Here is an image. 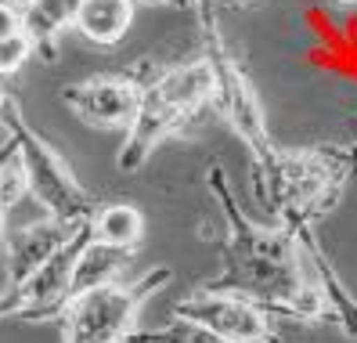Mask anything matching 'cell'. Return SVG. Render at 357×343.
I'll return each instance as SVG.
<instances>
[{
    "label": "cell",
    "instance_id": "16",
    "mask_svg": "<svg viewBox=\"0 0 357 343\" xmlns=\"http://www.w3.org/2000/svg\"><path fill=\"white\" fill-rule=\"evenodd\" d=\"M18 29H22V11L8 4V0H0V36H11Z\"/></svg>",
    "mask_w": 357,
    "mask_h": 343
},
{
    "label": "cell",
    "instance_id": "21",
    "mask_svg": "<svg viewBox=\"0 0 357 343\" xmlns=\"http://www.w3.org/2000/svg\"><path fill=\"white\" fill-rule=\"evenodd\" d=\"M235 4H249V0H235Z\"/></svg>",
    "mask_w": 357,
    "mask_h": 343
},
{
    "label": "cell",
    "instance_id": "11",
    "mask_svg": "<svg viewBox=\"0 0 357 343\" xmlns=\"http://www.w3.org/2000/svg\"><path fill=\"white\" fill-rule=\"evenodd\" d=\"M137 0H79L76 29L98 48H116L130 33Z\"/></svg>",
    "mask_w": 357,
    "mask_h": 343
},
{
    "label": "cell",
    "instance_id": "1",
    "mask_svg": "<svg viewBox=\"0 0 357 343\" xmlns=\"http://www.w3.org/2000/svg\"><path fill=\"white\" fill-rule=\"evenodd\" d=\"M206 181L217 196L224 213V235H206L220 249V275L202 282L206 289L235 293L253 300L271 318H292V321H328L325 296L314 286V275L307 264V253L300 239L282 224L253 221L235 203L231 184L220 163H209Z\"/></svg>",
    "mask_w": 357,
    "mask_h": 343
},
{
    "label": "cell",
    "instance_id": "17",
    "mask_svg": "<svg viewBox=\"0 0 357 343\" xmlns=\"http://www.w3.org/2000/svg\"><path fill=\"white\" fill-rule=\"evenodd\" d=\"M8 210H11V206H8L4 199H0V231H4V217H8Z\"/></svg>",
    "mask_w": 357,
    "mask_h": 343
},
{
    "label": "cell",
    "instance_id": "13",
    "mask_svg": "<svg viewBox=\"0 0 357 343\" xmlns=\"http://www.w3.org/2000/svg\"><path fill=\"white\" fill-rule=\"evenodd\" d=\"M91 235L98 242H109L119 249H137V242L144 239V213L130 203H109L98 206V213L91 217Z\"/></svg>",
    "mask_w": 357,
    "mask_h": 343
},
{
    "label": "cell",
    "instance_id": "9",
    "mask_svg": "<svg viewBox=\"0 0 357 343\" xmlns=\"http://www.w3.org/2000/svg\"><path fill=\"white\" fill-rule=\"evenodd\" d=\"M79 228L83 224H66V221L47 217V221H40V224H26V228L11 231L8 235V246H4V296L15 293L18 286H26L29 278L44 268Z\"/></svg>",
    "mask_w": 357,
    "mask_h": 343
},
{
    "label": "cell",
    "instance_id": "12",
    "mask_svg": "<svg viewBox=\"0 0 357 343\" xmlns=\"http://www.w3.org/2000/svg\"><path fill=\"white\" fill-rule=\"evenodd\" d=\"M130 261V249H119V246H109V242H98L94 235L83 246L79 261H76V275H73V296L87 293V289H98L105 282H119V271L127 268Z\"/></svg>",
    "mask_w": 357,
    "mask_h": 343
},
{
    "label": "cell",
    "instance_id": "7",
    "mask_svg": "<svg viewBox=\"0 0 357 343\" xmlns=\"http://www.w3.org/2000/svg\"><path fill=\"white\" fill-rule=\"evenodd\" d=\"M162 66H152L149 58L141 66L127 69V73H105L94 80H83V83H69L61 87V101L91 126H101V131H127L134 123L137 109H141V98L149 80L159 73Z\"/></svg>",
    "mask_w": 357,
    "mask_h": 343
},
{
    "label": "cell",
    "instance_id": "20",
    "mask_svg": "<svg viewBox=\"0 0 357 343\" xmlns=\"http://www.w3.org/2000/svg\"><path fill=\"white\" fill-rule=\"evenodd\" d=\"M8 4H11V0H8ZM18 4H22V8H26V4H29V0H18Z\"/></svg>",
    "mask_w": 357,
    "mask_h": 343
},
{
    "label": "cell",
    "instance_id": "3",
    "mask_svg": "<svg viewBox=\"0 0 357 343\" xmlns=\"http://www.w3.org/2000/svg\"><path fill=\"white\" fill-rule=\"evenodd\" d=\"M209 101H213V69L202 54L177 61V66H162L149 80L141 109L119 145V174H137L166 138L184 134L199 119Z\"/></svg>",
    "mask_w": 357,
    "mask_h": 343
},
{
    "label": "cell",
    "instance_id": "4",
    "mask_svg": "<svg viewBox=\"0 0 357 343\" xmlns=\"http://www.w3.org/2000/svg\"><path fill=\"white\" fill-rule=\"evenodd\" d=\"M195 18H199V54L209 61V69H213V101L209 105L224 116V123L245 145L249 170H253V188H260L271 174H275V163H278L282 148L275 145V138L267 131L264 105H260L253 80L245 76L242 61L235 58V51H231V44L220 33L213 0L195 4Z\"/></svg>",
    "mask_w": 357,
    "mask_h": 343
},
{
    "label": "cell",
    "instance_id": "14",
    "mask_svg": "<svg viewBox=\"0 0 357 343\" xmlns=\"http://www.w3.org/2000/svg\"><path fill=\"white\" fill-rule=\"evenodd\" d=\"M127 343H227V340H220L217 333L195 326V321L170 318V326L152 329V333H137V329H134Z\"/></svg>",
    "mask_w": 357,
    "mask_h": 343
},
{
    "label": "cell",
    "instance_id": "6",
    "mask_svg": "<svg viewBox=\"0 0 357 343\" xmlns=\"http://www.w3.org/2000/svg\"><path fill=\"white\" fill-rule=\"evenodd\" d=\"M0 119H4L8 131L15 134V152H18V159H22L26 191H29V196L44 206L47 217H54V221L87 224L98 213V199L76 181L69 163L61 159L22 116H18L11 98H4V105H0Z\"/></svg>",
    "mask_w": 357,
    "mask_h": 343
},
{
    "label": "cell",
    "instance_id": "2",
    "mask_svg": "<svg viewBox=\"0 0 357 343\" xmlns=\"http://www.w3.org/2000/svg\"><path fill=\"white\" fill-rule=\"evenodd\" d=\"M354 181H357V141L282 148L275 174L257 188V199L267 206L271 221L296 235L328 217Z\"/></svg>",
    "mask_w": 357,
    "mask_h": 343
},
{
    "label": "cell",
    "instance_id": "19",
    "mask_svg": "<svg viewBox=\"0 0 357 343\" xmlns=\"http://www.w3.org/2000/svg\"><path fill=\"white\" fill-rule=\"evenodd\" d=\"M335 4H347L350 8V4H357V0H335Z\"/></svg>",
    "mask_w": 357,
    "mask_h": 343
},
{
    "label": "cell",
    "instance_id": "8",
    "mask_svg": "<svg viewBox=\"0 0 357 343\" xmlns=\"http://www.w3.org/2000/svg\"><path fill=\"white\" fill-rule=\"evenodd\" d=\"M170 314L184 318V321H195V326L217 333L227 343H278L275 318L264 307H257L253 300L235 296V293L195 286L192 293L181 296L170 307Z\"/></svg>",
    "mask_w": 357,
    "mask_h": 343
},
{
    "label": "cell",
    "instance_id": "5",
    "mask_svg": "<svg viewBox=\"0 0 357 343\" xmlns=\"http://www.w3.org/2000/svg\"><path fill=\"white\" fill-rule=\"evenodd\" d=\"M170 278H174L170 268H152L134 282H105L98 289L73 296L54 314V321H61L66 343H127L137 326L141 307Z\"/></svg>",
    "mask_w": 357,
    "mask_h": 343
},
{
    "label": "cell",
    "instance_id": "10",
    "mask_svg": "<svg viewBox=\"0 0 357 343\" xmlns=\"http://www.w3.org/2000/svg\"><path fill=\"white\" fill-rule=\"evenodd\" d=\"M76 11L79 0H29L22 8V33L33 40V51L44 61H54L61 33L76 26Z\"/></svg>",
    "mask_w": 357,
    "mask_h": 343
},
{
    "label": "cell",
    "instance_id": "18",
    "mask_svg": "<svg viewBox=\"0 0 357 343\" xmlns=\"http://www.w3.org/2000/svg\"><path fill=\"white\" fill-rule=\"evenodd\" d=\"M4 98H8V91H4V83H0V105H4Z\"/></svg>",
    "mask_w": 357,
    "mask_h": 343
},
{
    "label": "cell",
    "instance_id": "15",
    "mask_svg": "<svg viewBox=\"0 0 357 343\" xmlns=\"http://www.w3.org/2000/svg\"><path fill=\"white\" fill-rule=\"evenodd\" d=\"M26 58H33V40L18 29L11 36H0V76H11L26 66Z\"/></svg>",
    "mask_w": 357,
    "mask_h": 343
}]
</instances>
